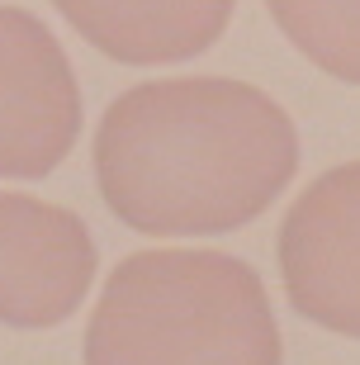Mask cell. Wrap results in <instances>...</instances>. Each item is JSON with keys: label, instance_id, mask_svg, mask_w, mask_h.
Listing matches in <instances>:
<instances>
[{"label": "cell", "instance_id": "1", "mask_svg": "<svg viewBox=\"0 0 360 365\" xmlns=\"http://www.w3.org/2000/svg\"><path fill=\"white\" fill-rule=\"evenodd\" d=\"M299 171V128L261 86L166 76L123 91L95 128V185L147 237H218L261 218Z\"/></svg>", "mask_w": 360, "mask_h": 365}, {"label": "cell", "instance_id": "2", "mask_svg": "<svg viewBox=\"0 0 360 365\" xmlns=\"http://www.w3.org/2000/svg\"><path fill=\"white\" fill-rule=\"evenodd\" d=\"M81 356L86 365H284V341L256 266L209 247H157L114 266Z\"/></svg>", "mask_w": 360, "mask_h": 365}, {"label": "cell", "instance_id": "3", "mask_svg": "<svg viewBox=\"0 0 360 365\" xmlns=\"http://www.w3.org/2000/svg\"><path fill=\"white\" fill-rule=\"evenodd\" d=\"M81 133V86L38 14L0 5V180H43Z\"/></svg>", "mask_w": 360, "mask_h": 365}, {"label": "cell", "instance_id": "4", "mask_svg": "<svg viewBox=\"0 0 360 365\" xmlns=\"http://www.w3.org/2000/svg\"><path fill=\"white\" fill-rule=\"evenodd\" d=\"M280 280L289 309L360 341V162L322 171L280 223Z\"/></svg>", "mask_w": 360, "mask_h": 365}, {"label": "cell", "instance_id": "5", "mask_svg": "<svg viewBox=\"0 0 360 365\" xmlns=\"http://www.w3.org/2000/svg\"><path fill=\"white\" fill-rule=\"evenodd\" d=\"M95 237L86 218L29 195L0 190V323L57 327L95 284Z\"/></svg>", "mask_w": 360, "mask_h": 365}, {"label": "cell", "instance_id": "6", "mask_svg": "<svg viewBox=\"0 0 360 365\" xmlns=\"http://www.w3.org/2000/svg\"><path fill=\"white\" fill-rule=\"evenodd\" d=\"M81 38L123 67H166L209 53L237 0H53Z\"/></svg>", "mask_w": 360, "mask_h": 365}, {"label": "cell", "instance_id": "7", "mask_svg": "<svg viewBox=\"0 0 360 365\" xmlns=\"http://www.w3.org/2000/svg\"><path fill=\"white\" fill-rule=\"evenodd\" d=\"M266 10L318 71L360 86V0H266Z\"/></svg>", "mask_w": 360, "mask_h": 365}]
</instances>
